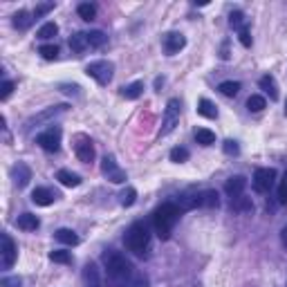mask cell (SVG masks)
Here are the masks:
<instances>
[{"label": "cell", "mask_w": 287, "mask_h": 287, "mask_svg": "<svg viewBox=\"0 0 287 287\" xmlns=\"http://www.w3.org/2000/svg\"><path fill=\"white\" fill-rule=\"evenodd\" d=\"M50 9H54V3H45V5H38L36 12H34V18H41L43 14H47Z\"/></svg>", "instance_id": "44"}, {"label": "cell", "mask_w": 287, "mask_h": 287, "mask_svg": "<svg viewBox=\"0 0 287 287\" xmlns=\"http://www.w3.org/2000/svg\"><path fill=\"white\" fill-rule=\"evenodd\" d=\"M126 287H148V276L146 274H135Z\"/></svg>", "instance_id": "38"}, {"label": "cell", "mask_w": 287, "mask_h": 287, "mask_svg": "<svg viewBox=\"0 0 287 287\" xmlns=\"http://www.w3.org/2000/svg\"><path fill=\"white\" fill-rule=\"evenodd\" d=\"M36 144L43 148V151L56 153V151L61 148V128H59V126L47 128L45 132H41V135L36 137Z\"/></svg>", "instance_id": "6"}, {"label": "cell", "mask_w": 287, "mask_h": 287, "mask_svg": "<svg viewBox=\"0 0 287 287\" xmlns=\"http://www.w3.org/2000/svg\"><path fill=\"white\" fill-rule=\"evenodd\" d=\"M137 200V191L132 189V186H126V189L119 193V202H121V207H132Z\"/></svg>", "instance_id": "28"}, {"label": "cell", "mask_w": 287, "mask_h": 287, "mask_svg": "<svg viewBox=\"0 0 287 287\" xmlns=\"http://www.w3.org/2000/svg\"><path fill=\"white\" fill-rule=\"evenodd\" d=\"M103 265H106V276L110 285L114 287H126L132 278V265L126 260V256H121L119 251L108 249L103 253Z\"/></svg>", "instance_id": "1"}, {"label": "cell", "mask_w": 287, "mask_h": 287, "mask_svg": "<svg viewBox=\"0 0 287 287\" xmlns=\"http://www.w3.org/2000/svg\"><path fill=\"white\" fill-rule=\"evenodd\" d=\"M56 240L63 242V245H68V247L79 245V236H76L72 229H59V231H56Z\"/></svg>", "instance_id": "25"}, {"label": "cell", "mask_w": 287, "mask_h": 287, "mask_svg": "<svg viewBox=\"0 0 287 287\" xmlns=\"http://www.w3.org/2000/svg\"><path fill=\"white\" fill-rule=\"evenodd\" d=\"M258 85H260V90H265L267 94H269L271 101H276L278 99V85H276V79L271 74H265L260 76V81H258Z\"/></svg>", "instance_id": "16"}, {"label": "cell", "mask_w": 287, "mask_h": 287, "mask_svg": "<svg viewBox=\"0 0 287 287\" xmlns=\"http://www.w3.org/2000/svg\"><path fill=\"white\" fill-rule=\"evenodd\" d=\"M242 85L238 83V81H222V83L218 85V90L224 94V97H236L238 92H240Z\"/></svg>", "instance_id": "26"}, {"label": "cell", "mask_w": 287, "mask_h": 287, "mask_svg": "<svg viewBox=\"0 0 287 287\" xmlns=\"http://www.w3.org/2000/svg\"><path fill=\"white\" fill-rule=\"evenodd\" d=\"M56 34H59V25H56V23H45V25L38 30V38H41V41H50V38H54Z\"/></svg>", "instance_id": "30"}, {"label": "cell", "mask_w": 287, "mask_h": 287, "mask_svg": "<svg viewBox=\"0 0 287 287\" xmlns=\"http://www.w3.org/2000/svg\"><path fill=\"white\" fill-rule=\"evenodd\" d=\"M56 180H59L63 186H68V189H74V186L81 184V178H79V175L72 173V171H65V169L56 173Z\"/></svg>", "instance_id": "22"}, {"label": "cell", "mask_w": 287, "mask_h": 287, "mask_svg": "<svg viewBox=\"0 0 287 287\" xmlns=\"http://www.w3.org/2000/svg\"><path fill=\"white\" fill-rule=\"evenodd\" d=\"M12 92H14V83H12V81H5V83L0 85V99H3V101H7Z\"/></svg>", "instance_id": "41"}, {"label": "cell", "mask_w": 287, "mask_h": 287, "mask_svg": "<svg viewBox=\"0 0 287 287\" xmlns=\"http://www.w3.org/2000/svg\"><path fill=\"white\" fill-rule=\"evenodd\" d=\"M238 38H240V43H242L245 47H251V34H249V30H247V27L238 32Z\"/></svg>", "instance_id": "43"}, {"label": "cell", "mask_w": 287, "mask_h": 287, "mask_svg": "<svg viewBox=\"0 0 287 287\" xmlns=\"http://www.w3.org/2000/svg\"><path fill=\"white\" fill-rule=\"evenodd\" d=\"M38 54H41L45 61H54L56 56H59V47L56 45H41L38 47Z\"/></svg>", "instance_id": "36"}, {"label": "cell", "mask_w": 287, "mask_h": 287, "mask_svg": "<svg viewBox=\"0 0 287 287\" xmlns=\"http://www.w3.org/2000/svg\"><path fill=\"white\" fill-rule=\"evenodd\" d=\"M74 155L79 157V162H83V164H90V162H94V144H92V139H90V137H85V135H79V137H76Z\"/></svg>", "instance_id": "8"}, {"label": "cell", "mask_w": 287, "mask_h": 287, "mask_svg": "<svg viewBox=\"0 0 287 287\" xmlns=\"http://www.w3.org/2000/svg\"><path fill=\"white\" fill-rule=\"evenodd\" d=\"M280 240H283V245L287 247V224L283 227V231H280Z\"/></svg>", "instance_id": "47"}, {"label": "cell", "mask_w": 287, "mask_h": 287, "mask_svg": "<svg viewBox=\"0 0 287 287\" xmlns=\"http://www.w3.org/2000/svg\"><path fill=\"white\" fill-rule=\"evenodd\" d=\"M12 178H14V184H16L18 189H25V186L30 184V180H32L30 166L23 164V162H18V164L12 169Z\"/></svg>", "instance_id": "13"}, {"label": "cell", "mask_w": 287, "mask_h": 287, "mask_svg": "<svg viewBox=\"0 0 287 287\" xmlns=\"http://www.w3.org/2000/svg\"><path fill=\"white\" fill-rule=\"evenodd\" d=\"M180 209L178 204L173 202H164L155 213H153V227H155V233L160 236V240H169L171 233H173L175 222L180 220Z\"/></svg>", "instance_id": "2"}, {"label": "cell", "mask_w": 287, "mask_h": 287, "mask_svg": "<svg viewBox=\"0 0 287 287\" xmlns=\"http://www.w3.org/2000/svg\"><path fill=\"white\" fill-rule=\"evenodd\" d=\"M38 224H41V220H38L34 213H23L16 218V227L23 229V231H36Z\"/></svg>", "instance_id": "15"}, {"label": "cell", "mask_w": 287, "mask_h": 287, "mask_svg": "<svg viewBox=\"0 0 287 287\" xmlns=\"http://www.w3.org/2000/svg\"><path fill=\"white\" fill-rule=\"evenodd\" d=\"M180 110H182L180 99H171V101L166 103L164 119H162V128H160V135H162V137L175 130V126L180 123Z\"/></svg>", "instance_id": "5"}, {"label": "cell", "mask_w": 287, "mask_h": 287, "mask_svg": "<svg viewBox=\"0 0 287 287\" xmlns=\"http://www.w3.org/2000/svg\"><path fill=\"white\" fill-rule=\"evenodd\" d=\"M94 287H99V285H94Z\"/></svg>", "instance_id": "48"}, {"label": "cell", "mask_w": 287, "mask_h": 287, "mask_svg": "<svg viewBox=\"0 0 287 287\" xmlns=\"http://www.w3.org/2000/svg\"><path fill=\"white\" fill-rule=\"evenodd\" d=\"M245 23H247V18H245V14H242V12H233L231 16H229V25H231L233 30H238V32L247 27Z\"/></svg>", "instance_id": "34"}, {"label": "cell", "mask_w": 287, "mask_h": 287, "mask_svg": "<svg viewBox=\"0 0 287 287\" xmlns=\"http://www.w3.org/2000/svg\"><path fill=\"white\" fill-rule=\"evenodd\" d=\"M198 112L202 114V117H207V119H215V117H218V110H215V106L209 101V99H200Z\"/></svg>", "instance_id": "27"}, {"label": "cell", "mask_w": 287, "mask_h": 287, "mask_svg": "<svg viewBox=\"0 0 287 287\" xmlns=\"http://www.w3.org/2000/svg\"><path fill=\"white\" fill-rule=\"evenodd\" d=\"M195 139H198V144H202V146H211V144H215V135L209 128H198L195 130Z\"/></svg>", "instance_id": "31"}, {"label": "cell", "mask_w": 287, "mask_h": 287, "mask_svg": "<svg viewBox=\"0 0 287 287\" xmlns=\"http://www.w3.org/2000/svg\"><path fill=\"white\" fill-rule=\"evenodd\" d=\"M231 209L236 213H251L253 202H251V198H247V195H238V198L231 200Z\"/></svg>", "instance_id": "21"}, {"label": "cell", "mask_w": 287, "mask_h": 287, "mask_svg": "<svg viewBox=\"0 0 287 287\" xmlns=\"http://www.w3.org/2000/svg\"><path fill=\"white\" fill-rule=\"evenodd\" d=\"M184 45H186V38H184V34H180V32H169V34H164V52L169 56L184 50Z\"/></svg>", "instance_id": "11"}, {"label": "cell", "mask_w": 287, "mask_h": 287, "mask_svg": "<svg viewBox=\"0 0 287 287\" xmlns=\"http://www.w3.org/2000/svg\"><path fill=\"white\" fill-rule=\"evenodd\" d=\"M65 110H68V106H54V108H47L45 112H41V114H36V117H32L30 121H27V128H30V126H34V123H41V121H45V119H52V117H56V114H63Z\"/></svg>", "instance_id": "18"}, {"label": "cell", "mask_w": 287, "mask_h": 287, "mask_svg": "<svg viewBox=\"0 0 287 287\" xmlns=\"http://www.w3.org/2000/svg\"><path fill=\"white\" fill-rule=\"evenodd\" d=\"M267 101L260 97V94H251L249 99H247V108H249V112H260V110H265Z\"/></svg>", "instance_id": "33"}, {"label": "cell", "mask_w": 287, "mask_h": 287, "mask_svg": "<svg viewBox=\"0 0 287 287\" xmlns=\"http://www.w3.org/2000/svg\"><path fill=\"white\" fill-rule=\"evenodd\" d=\"M79 85H68V83H63L61 85V92H65V94H79Z\"/></svg>", "instance_id": "45"}, {"label": "cell", "mask_w": 287, "mask_h": 287, "mask_svg": "<svg viewBox=\"0 0 287 287\" xmlns=\"http://www.w3.org/2000/svg\"><path fill=\"white\" fill-rule=\"evenodd\" d=\"M76 14H79L83 21H94V16H97V7L94 5H90V3H83V5H79L76 7Z\"/></svg>", "instance_id": "29"}, {"label": "cell", "mask_w": 287, "mask_h": 287, "mask_svg": "<svg viewBox=\"0 0 287 287\" xmlns=\"http://www.w3.org/2000/svg\"><path fill=\"white\" fill-rule=\"evenodd\" d=\"M200 207V193H184L180 195V202H178V209L180 211H191V209Z\"/></svg>", "instance_id": "20"}, {"label": "cell", "mask_w": 287, "mask_h": 287, "mask_svg": "<svg viewBox=\"0 0 287 287\" xmlns=\"http://www.w3.org/2000/svg\"><path fill=\"white\" fill-rule=\"evenodd\" d=\"M85 47H88V36H85L83 32H76V34L70 36V50L74 52V54H81Z\"/></svg>", "instance_id": "23"}, {"label": "cell", "mask_w": 287, "mask_h": 287, "mask_svg": "<svg viewBox=\"0 0 287 287\" xmlns=\"http://www.w3.org/2000/svg\"><path fill=\"white\" fill-rule=\"evenodd\" d=\"M50 260L61 262V265H68V262H72V253L63 251V249H54V251H50Z\"/></svg>", "instance_id": "35"}, {"label": "cell", "mask_w": 287, "mask_h": 287, "mask_svg": "<svg viewBox=\"0 0 287 287\" xmlns=\"http://www.w3.org/2000/svg\"><path fill=\"white\" fill-rule=\"evenodd\" d=\"M222 148H224L227 155H238V153H240V146H238V141H233V139H227Z\"/></svg>", "instance_id": "40"}, {"label": "cell", "mask_w": 287, "mask_h": 287, "mask_svg": "<svg viewBox=\"0 0 287 287\" xmlns=\"http://www.w3.org/2000/svg\"><path fill=\"white\" fill-rule=\"evenodd\" d=\"M245 186H247V178H242V175H233V178H229L227 184H224V193L233 200V198H238V195H242Z\"/></svg>", "instance_id": "14"}, {"label": "cell", "mask_w": 287, "mask_h": 287, "mask_svg": "<svg viewBox=\"0 0 287 287\" xmlns=\"http://www.w3.org/2000/svg\"><path fill=\"white\" fill-rule=\"evenodd\" d=\"M85 74L92 76L99 85H108L112 81L114 74V65L110 61H92V63L85 65Z\"/></svg>", "instance_id": "4"}, {"label": "cell", "mask_w": 287, "mask_h": 287, "mask_svg": "<svg viewBox=\"0 0 287 287\" xmlns=\"http://www.w3.org/2000/svg\"><path fill=\"white\" fill-rule=\"evenodd\" d=\"M186 160H189V151H186V148L178 146V148H173V151H171V162L182 164V162H186Z\"/></svg>", "instance_id": "37"}, {"label": "cell", "mask_w": 287, "mask_h": 287, "mask_svg": "<svg viewBox=\"0 0 287 287\" xmlns=\"http://www.w3.org/2000/svg\"><path fill=\"white\" fill-rule=\"evenodd\" d=\"M88 45L90 47H103L106 45V41H108V36L103 34V32H99V30H94V32H88Z\"/></svg>", "instance_id": "32"}, {"label": "cell", "mask_w": 287, "mask_h": 287, "mask_svg": "<svg viewBox=\"0 0 287 287\" xmlns=\"http://www.w3.org/2000/svg\"><path fill=\"white\" fill-rule=\"evenodd\" d=\"M85 280H92V287L99 285V283H97V267H94V265H88V267H85Z\"/></svg>", "instance_id": "42"}, {"label": "cell", "mask_w": 287, "mask_h": 287, "mask_svg": "<svg viewBox=\"0 0 287 287\" xmlns=\"http://www.w3.org/2000/svg\"><path fill=\"white\" fill-rule=\"evenodd\" d=\"M56 198H59V193L45 189V186H38V189L32 191V202H34L36 207H50V204H54Z\"/></svg>", "instance_id": "12"}, {"label": "cell", "mask_w": 287, "mask_h": 287, "mask_svg": "<svg viewBox=\"0 0 287 287\" xmlns=\"http://www.w3.org/2000/svg\"><path fill=\"white\" fill-rule=\"evenodd\" d=\"M144 94V83L141 81H135V83H130V85H126V88H121V97L123 99H139Z\"/></svg>", "instance_id": "24"}, {"label": "cell", "mask_w": 287, "mask_h": 287, "mask_svg": "<svg viewBox=\"0 0 287 287\" xmlns=\"http://www.w3.org/2000/svg\"><path fill=\"white\" fill-rule=\"evenodd\" d=\"M32 23H34V14H30L27 9H21V12L14 14V27L16 30H30Z\"/></svg>", "instance_id": "17"}, {"label": "cell", "mask_w": 287, "mask_h": 287, "mask_svg": "<svg viewBox=\"0 0 287 287\" xmlns=\"http://www.w3.org/2000/svg\"><path fill=\"white\" fill-rule=\"evenodd\" d=\"M123 242H126V249L132 251L135 256H144V251L148 249V242H151V233H148V227L144 222H135L130 224V229L123 236Z\"/></svg>", "instance_id": "3"}, {"label": "cell", "mask_w": 287, "mask_h": 287, "mask_svg": "<svg viewBox=\"0 0 287 287\" xmlns=\"http://www.w3.org/2000/svg\"><path fill=\"white\" fill-rule=\"evenodd\" d=\"M101 171H103V175H106V178L112 182V184H123V182H126V171L119 169L112 155H106V157H103Z\"/></svg>", "instance_id": "9"}, {"label": "cell", "mask_w": 287, "mask_h": 287, "mask_svg": "<svg viewBox=\"0 0 287 287\" xmlns=\"http://www.w3.org/2000/svg\"><path fill=\"white\" fill-rule=\"evenodd\" d=\"M200 207H207V209H218L220 207V195L218 191L207 189L200 193Z\"/></svg>", "instance_id": "19"}, {"label": "cell", "mask_w": 287, "mask_h": 287, "mask_svg": "<svg viewBox=\"0 0 287 287\" xmlns=\"http://www.w3.org/2000/svg\"><path fill=\"white\" fill-rule=\"evenodd\" d=\"M274 182H276L274 169H258L256 173H253V189H256L258 193H269Z\"/></svg>", "instance_id": "7"}, {"label": "cell", "mask_w": 287, "mask_h": 287, "mask_svg": "<svg viewBox=\"0 0 287 287\" xmlns=\"http://www.w3.org/2000/svg\"><path fill=\"white\" fill-rule=\"evenodd\" d=\"M3 267L5 269H12L14 262H16V256H18V249L16 245H14L12 236H7V233H3Z\"/></svg>", "instance_id": "10"}, {"label": "cell", "mask_w": 287, "mask_h": 287, "mask_svg": "<svg viewBox=\"0 0 287 287\" xmlns=\"http://www.w3.org/2000/svg\"><path fill=\"white\" fill-rule=\"evenodd\" d=\"M278 202L280 204H287V171L280 180V186H278Z\"/></svg>", "instance_id": "39"}, {"label": "cell", "mask_w": 287, "mask_h": 287, "mask_svg": "<svg viewBox=\"0 0 287 287\" xmlns=\"http://www.w3.org/2000/svg\"><path fill=\"white\" fill-rule=\"evenodd\" d=\"M5 287H21V278H3Z\"/></svg>", "instance_id": "46"}]
</instances>
